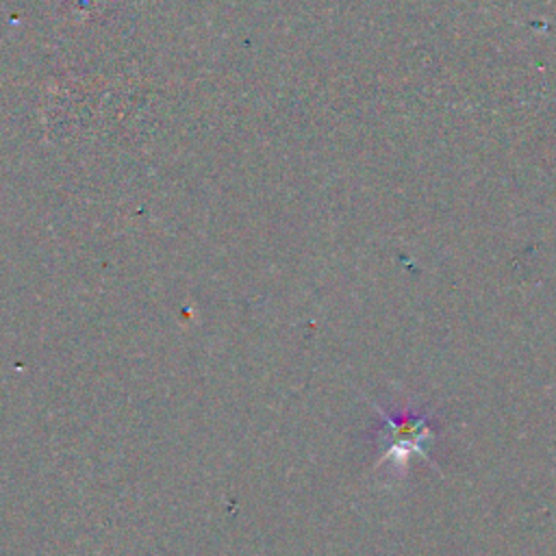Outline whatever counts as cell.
Segmentation results:
<instances>
[{"mask_svg":"<svg viewBox=\"0 0 556 556\" xmlns=\"http://www.w3.org/2000/svg\"><path fill=\"white\" fill-rule=\"evenodd\" d=\"M380 428V463H393V467L406 469L415 456H428L432 441V428L426 415L413 413L408 406L397 413L378 408Z\"/></svg>","mask_w":556,"mask_h":556,"instance_id":"6da1fadb","label":"cell"}]
</instances>
